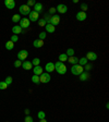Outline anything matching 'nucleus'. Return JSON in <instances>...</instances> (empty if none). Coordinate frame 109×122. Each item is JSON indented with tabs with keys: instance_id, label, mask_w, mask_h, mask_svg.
<instances>
[{
	"instance_id": "f257e3e1",
	"label": "nucleus",
	"mask_w": 109,
	"mask_h": 122,
	"mask_svg": "<svg viewBox=\"0 0 109 122\" xmlns=\"http://www.w3.org/2000/svg\"><path fill=\"white\" fill-rule=\"evenodd\" d=\"M54 71H57L59 74L63 75V74L67 73V67L64 65V63L60 62V61H57L54 63Z\"/></svg>"
},
{
	"instance_id": "f03ea898",
	"label": "nucleus",
	"mask_w": 109,
	"mask_h": 122,
	"mask_svg": "<svg viewBox=\"0 0 109 122\" xmlns=\"http://www.w3.org/2000/svg\"><path fill=\"white\" fill-rule=\"evenodd\" d=\"M84 72V68L82 65H79V64H74L72 65L71 68V73L73 75H80L81 73H83Z\"/></svg>"
},
{
	"instance_id": "7ed1b4c3",
	"label": "nucleus",
	"mask_w": 109,
	"mask_h": 122,
	"mask_svg": "<svg viewBox=\"0 0 109 122\" xmlns=\"http://www.w3.org/2000/svg\"><path fill=\"white\" fill-rule=\"evenodd\" d=\"M50 79H51V77H50V74L49 73H42L39 75V82L40 83H45V84H46V83H49L50 82Z\"/></svg>"
},
{
	"instance_id": "20e7f679",
	"label": "nucleus",
	"mask_w": 109,
	"mask_h": 122,
	"mask_svg": "<svg viewBox=\"0 0 109 122\" xmlns=\"http://www.w3.org/2000/svg\"><path fill=\"white\" fill-rule=\"evenodd\" d=\"M19 11H20V14H22V15H29V12H31V9H29V6H26V4H22V6L19 8Z\"/></svg>"
},
{
	"instance_id": "39448f33",
	"label": "nucleus",
	"mask_w": 109,
	"mask_h": 122,
	"mask_svg": "<svg viewBox=\"0 0 109 122\" xmlns=\"http://www.w3.org/2000/svg\"><path fill=\"white\" fill-rule=\"evenodd\" d=\"M29 22H36V21H38L39 20V13H37V12L36 11H34V10H33V11H31L29 12Z\"/></svg>"
},
{
	"instance_id": "423d86ee",
	"label": "nucleus",
	"mask_w": 109,
	"mask_h": 122,
	"mask_svg": "<svg viewBox=\"0 0 109 122\" xmlns=\"http://www.w3.org/2000/svg\"><path fill=\"white\" fill-rule=\"evenodd\" d=\"M27 57H29V52L26 50H20L17 52V60H20V61H25Z\"/></svg>"
},
{
	"instance_id": "0eeeda50",
	"label": "nucleus",
	"mask_w": 109,
	"mask_h": 122,
	"mask_svg": "<svg viewBox=\"0 0 109 122\" xmlns=\"http://www.w3.org/2000/svg\"><path fill=\"white\" fill-rule=\"evenodd\" d=\"M56 11H58L59 13H61V14H64V13H67V11H68V7H67L66 4H63V3H59L57 6V8H56Z\"/></svg>"
},
{
	"instance_id": "6e6552de",
	"label": "nucleus",
	"mask_w": 109,
	"mask_h": 122,
	"mask_svg": "<svg viewBox=\"0 0 109 122\" xmlns=\"http://www.w3.org/2000/svg\"><path fill=\"white\" fill-rule=\"evenodd\" d=\"M60 23V17L59 15H52L51 17H50V21H49V24H51L52 26H57L58 24Z\"/></svg>"
},
{
	"instance_id": "1a4fd4ad",
	"label": "nucleus",
	"mask_w": 109,
	"mask_h": 122,
	"mask_svg": "<svg viewBox=\"0 0 109 122\" xmlns=\"http://www.w3.org/2000/svg\"><path fill=\"white\" fill-rule=\"evenodd\" d=\"M29 19H26V17H22L20 20V27L21 29H27L29 26Z\"/></svg>"
},
{
	"instance_id": "9d476101",
	"label": "nucleus",
	"mask_w": 109,
	"mask_h": 122,
	"mask_svg": "<svg viewBox=\"0 0 109 122\" xmlns=\"http://www.w3.org/2000/svg\"><path fill=\"white\" fill-rule=\"evenodd\" d=\"M85 58L87 59V61H95V60L97 59V55L95 54V52H93V51H88L86 54Z\"/></svg>"
},
{
	"instance_id": "9b49d317",
	"label": "nucleus",
	"mask_w": 109,
	"mask_h": 122,
	"mask_svg": "<svg viewBox=\"0 0 109 122\" xmlns=\"http://www.w3.org/2000/svg\"><path fill=\"white\" fill-rule=\"evenodd\" d=\"M4 6H6L7 9H9V10L14 9V7H15L14 0H6V1H4Z\"/></svg>"
},
{
	"instance_id": "f8f14e48",
	"label": "nucleus",
	"mask_w": 109,
	"mask_h": 122,
	"mask_svg": "<svg viewBox=\"0 0 109 122\" xmlns=\"http://www.w3.org/2000/svg\"><path fill=\"white\" fill-rule=\"evenodd\" d=\"M45 70L47 71V73H51V72L54 71V63L52 62H48L45 65Z\"/></svg>"
},
{
	"instance_id": "ddd939ff",
	"label": "nucleus",
	"mask_w": 109,
	"mask_h": 122,
	"mask_svg": "<svg viewBox=\"0 0 109 122\" xmlns=\"http://www.w3.org/2000/svg\"><path fill=\"white\" fill-rule=\"evenodd\" d=\"M86 17H87V15H86L85 12L80 11V12L76 13V20H78V21H85Z\"/></svg>"
},
{
	"instance_id": "4468645a",
	"label": "nucleus",
	"mask_w": 109,
	"mask_h": 122,
	"mask_svg": "<svg viewBox=\"0 0 109 122\" xmlns=\"http://www.w3.org/2000/svg\"><path fill=\"white\" fill-rule=\"evenodd\" d=\"M33 71H34V75H38L39 76L40 74L43 73V68L40 65H36V67H34Z\"/></svg>"
},
{
	"instance_id": "2eb2a0df",
	"label": "nucleus",
	"mask_w": 109,
	"mask_h": 122,
	"mask_svg": "<svg viewBox=\"0 0 109 122\" xmlns=\"http://www.w3.org/2000/svg\"><path fill=\"white\" fill-rule=\"evenodd\" d=\"M22 68L24 70H31L33 68V64H32L31 61H24V62H22Z\"/></svg>"
},
{
	"instance_id": "dca6fc26",
	"label": "nucleus",
	"mask_w": 109,
	"mask_h": 122,
	"mask_svg": "<svg viewBox=\"0 0 109 122\" xmlns=\"http://www.w3.org/2000/svg\"><path fill=\"white\" fill-rule=\"evenodd\" d=\"M33 46H34L35 48H42L44 46V42L40 39H35L34 42H33Z\"/></svg>"
},
{
	"instance_id": "f3484780",
	"label": "nucleus",
	"mask_w": 109,
	"mask_h": 122,
	"mask_svg": "<svg viewBox=\"0 0 109 122\" xmlns=\"http://www.w3.org/2000/svg\"><path fill=\"white\" fill-rule=\"evenodd\" d=\"M12 33L14 35H17V34H21L22 33V29L20 27V25H15L12 27Z\"/></svg>"
},
{
	"instance_id": "a211bd4d",
	"label": "nucleus",
	"mask_w": 109,
	"mask_h": 122,
	"mask_svg": "<svg viewBox=\"0 0 109 122\" xmlns=\"http://www.w3.org/2000/svg\"><path fill=\"white\" fill-rule=\"evenodd\" d=\"M45 29H46V32H47V33H54V29H56V27H54V26H52L51 24L47 23L46 26H45Z\"/></svg>"
},
{
	"instance_id": "6ab92c4d",
	"label": "nucleus",
	"mask_w": 109,
	"mask_h": 122,
	"mask_svg": "<svg viewBox=\"0 0 109 122\" xmlns=\"http://www.w3.org/2000/svg\"><path fill=\"white\" fill-rule=\"evenodd\" d=\"M43 10V4L39 2H36L35 3V6H34V11H36L37 13H39L40 11Z\"/></svg>"
},
{
	"instance_id": "aec40b11",
	"label": "nucleus",
	"mask_w": 109,
	"mask_h": 122,
	"mask_svg": "<svg viewBox=\"0 0 109 122\" xmlns=\"http://www.w3.org/2000/svg\"><path fill=\"white\" fill-rule=\"evenodd\" d=\"M68 61H69L70 63H71V64H78V62H79V58H76V57H74V56H73V57H69L68 58Z\"/></svg>"
},
{
	"instance_id": "412c9836",
	"label": "nucleus",
	"mask_w": 109,
	"mask_h": 122,
	"mask_svg": "<svg viewBox=\"0 0 109 122\" xmlns=\"http://www.w3.org/2000/svg\"><path fill=\"white\" fill-rule=\"evenodd\" d=\"M59 61L60 62H67L68 61V56H67L66 54H61L60 56H59Z\"/></svg>"
},
{
	"instance_id": "4be33fe9",
	"label": "nucleus",
	"mask_w": 109,
	"mask_h": 122,
	"mask_svg": "<svg viewBox=\"0 0 109 122\" xmlns=\"http://www.w3.org/2000/svg\"><path fill=\"white\" fill-rule=\"evenodd\" d=\"M88 77H89V75H88L87 72H83V73L80 74V80H81V81H86Z\"/></svg>"
},
{
	"instance_id": "5701e85b",
	"label": "nucleus",
	"mask_w": 109,
	"mask_h": 122,
	"mask_svg": "<svg viewBox=\"0 0 109 122\" xmlns=\"http://www.w3.org/2000/svg\"><path fill=\"white\" fill-rule=\"evenodd\" d=\"M78 64L79 65H85V64H87V59H86L85 57H83V58H81V59H79V62H78Z\"/></svg>"
},
{
	"instance_id": "b1692460",
	"label": "nucleus",
	"mask_w": 109,
	"mask_h": 122,
	"mask_svg": "<svg viewBox=\"0 0 109 122\" xmlns=\"http://www.w3.org/2000/svg\"><path fill=\"white\" fill-rule=\"evenodd\" d=\"M13 47H14V44L12 43L11 40L7 42V44H6V48L8 49V50H12V49H13Z\"/></svg>"
},
{
	"instance_id": "393cba45",
	"label": "nucleus",
	"mask_w": 109,
	"mask_h": 122,
	"mask_svg": "<svg viewBox=\"0 0 109 122\" xmlns=\"http://www.w3.org/2000/svg\"><path fill=\"white\" fill-rule=\"evenodd\" d=\"M67 56H68V57H73V56H74V49L73 48H69L68 49V50H67Z\"/></svg>"
},
{
	"instance_id": "a878e982",
	"label": "nucleus",
	"mask_w": 109,
	"mask_h": 122,
	"mask_svg": "<svg viewBox=\"0 0 109 122\" xmlns=\"http://www.w3.org/2000/svg\"><path fill=\"white\" fill-rule=\"evenodd\" d=\"M32 82L35 83V84H39V76L38 75H33L32 76Z\"/></svg>"
},
{
	"instance_id": "bb28decb",
	"label": "nucleus",
	"mask_w": 109,
	"mask_h": 122,
	"mask_svg": "<svg viewBox=\"0 0 109 122\" xmlns=\"http://www.w3.org/2000/svg\"><path fill=\"white\" fill-rule=\"evenodd\" d=\"M20 20H21V15L20 14H14L13 17H12V21H13L14 23L20 22Z\"/></svg>"
},
{
	"instance_id": "cd10ccee",
	"label": "nucleus",
	"mask_w": 109,
	"mask_h": 122,
	"mask_svg": "<svg viewBox=\"0 0 109 122\" xmlns=\"http://www.w3.org/2000/svg\"><path fill=\"white\" fill-rule=\"evenodd\" d=\"M39 63H40V59H39V58H34V59H33V62H32V64L36 67V65H39Z\"/></svg>"
},
{
	"instance_id": "c85d7f7f",
	"label": "nucleus",
	"mask_w": 109,
	"mask_h": 122,
	"mask_svg": "<svg viewBox=\"0 0 109 122\" xmlns=\"http://www.w3.org/2000/svg\"><path fill=\"white\" fill-rule=\"evenodd\" d=\"M37 117H38V119H45V117H46V114H45V112L44 111H39L37 114Z\"/></svg>"
},
{
	"instance_id": "c756f323",
	"label": "nucleus",
	"mask_w": 109,
	"mask_h": 122,
	"mask_svg": "<svg viewBox=\"0 0 109 122\" xmlns=\"http://www.w3.org/2000/svg\"><path fill=\"white\" fill-rule=\"evenodd\" d=\"M46 32H42V33H39V35H38V37H39V38H38V39H40V40H43V39H45V38H46Z\"/></svg>"
},
{
	"instance_id": "7c9ffc66",
	"label": "nucleus",
	"mask_w": 109,
	"mask_h": 122,
	"mask_svg": "<svg viewBox=\"0 0 109 122\" xmlns=\"http://www.w3.org/2000/svg\"><path fill=\"white\" fill-rule=\"evenodd\" d=\"M4 82H6L7 85H10V84H12V82H13V80H12L11 76H7V79L4 80Z\"/></svg>"
},
{
	"instance_id": "2f4dec72",
	"label": "nucleus",
	"mask_w": 109,
	"mask_h": 122,
	"mask_svg": "<svg viewBox=\"0 0 109 122\" xmlns=\"http://www.w3.org/2000/svg\"><path fill=\"white\" fill-rule=\"evenodd\" d=\"M9 85H7L6 82L3 81V82H0V89H7V87H8Z\"/></svg>"
},
{
	"instance_id": "473e14b6",
	"label": "nucleus",
	"mask_w": 109,
	"mask_h": 122,
	"mask_svg": "<svg viewBox=\"0 0 109 122\" xmlns=\"http://www.w3.org/2000/svg\"><path fill=\"white\" fill-rule=\"evenodd\" d=\"M12 42V43L14 44V43H17V40H19V37H17V35H12L11 36V39H10Z\"/></svg>"
},
{
	"instance_id": "72a5a7b5",
	"label": "nucleus",
	"mask_w": 109,
	"mask_h": 122,
	"mask_svg": "<svg viewBox=\"0 0 109 122\" xmlns=\"http://www.w3.org/2000/svg\"><path fill=\"white\" fill-rule=\"evenodd\" d=\"M38 24H39V26H46L47 23L44 19H42V20H38Z\"/></svg>"
},
{
	"instance_id": "f704fd0d",
	"label": "nucleus",
	"mask_w": 109,
	"mask_h": 122,
	"mask_svg": "<svg viewBox=\"0 0 109 122\" xmlns=\"http://www.w3.org/2000/svg\"><path fill=\"white\" fill-rule=\"evenodd\" d=\"M14 67H15V68H20V67H22V61L17 60V61L14 62Z\"/></svg>"
},
{
	"instance_id": "c9c22d12",
	"label": "nucleus",
	"mask_w": 109,
	"mask_h": 122,
	"mask_svg": "<svg viewBox=\"0 0 109 122\" xmlns=\"http://www.w3.org/2000/svg\"><path fill=\"white\" fill-rule=\"evenodd\" d=\"M81 9H82V12H85L87 10V4L86 3H82L81 4Z\"/></svg>"
},
{
	"instance_id": "e433bc0d",
	"label": "nucleus",
	"mask_w": 109,
	"mask_h": 122,
	"mask_svg": "<svg viewBox=\"0 0 109 122\" xmlns=\"http://www.w3.org/2000/svg\"><path fill=\"white\" fill-rule=\"evenodd\" d=\"M24 121H25V122H34V121H33V118H32V117H29V116L26 117Z\"/></svg>"
},
{
	"instance_id": "4c0bfd02",
	"label": "nucleus",
	"mask_w": 109,
	"mask_h": 122,
	"mask_svg": "<svg viewBox=\"0 0 109 122\" xmlns=\"http://www.w3.org/2000/svg\"><path fill=\"white\" fill-rule=\"evenodd\" d=\"M35 3H36V2H35L34 0H29V2H27V4H26V6H29V7H31V6H35Z\"/></svg>"
},
{
	"instance_id": "58836bf2",
	"label": "nucleus",
	"mask_w": 109,
	"mask_h": 122,
	"mask_svg": "<svg viewBox=\"0 0 109 122\" xmlns=\"http://www.w3.org/2000/svg\"><path fill=\"white\" fill-rule=\"evenodd\" d=\"M91 68H92V67H91V64H85V70H86V71L91 70Z\"/></svg>"
},
{
	"instance_id": "ea45409f",
	"label": "nucleus",
	"mask_w": 109,
	"mask_h": 122,
	"mask_svg": "<svg viewBox=\"0 0 109 122\" xmlns=\"http://www.w3.org/2000/svg\"><path fill=\"white\" fill-rule=\"evenodd\" d=\"M56 12V8H50V10H49V13H54Z\"/></svg>"
},
{
	"instance_id": "a19ab883",
	"label": "nucleus",
	"mask_w": 109,
	"mask_h": 122,
	"mask_svg": "<svg viewBox=\"0 0 109 122\" xmlns=\"http://www.w3.org/2000/svg\"><path fill=\"white\" fill-rule=\"evenodd\" d=\"M39 122H47V121H46V119H40Z\"/></svg>"
},
{
	"instance_id": "79ce46f5",
	"label": "nucleus",
	"mask_w": 109,
	"mask_h": 122,
	"mask_svg": "<svg viewBox=\"0 0 109 122\" xmlns=\"http://www.w3.org/2000/svg\"><path fill=\"white\" fill-rule=\"evenodd\" d=\"M25 114H29V109H26V110H25Z\"/></svg>"
}]
</instances>
